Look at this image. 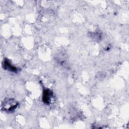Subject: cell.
<instances>
[{"mask_svg": "<svg viewBox=\"0 0 129 129\" xmlns=\"http://www.w3.org/2000/svg\"><path fill=\"white\" fill-rule=\"evenodd\" d=\"M52 96L51 92L49 90H45L44 91L43 95V100L47 104H48L50 101V98Z\"/></svg>", "mask_w": 129, "mask_h": 129, "instance_id": "obj_1", "label": "cell"}, {"mask_svg": "<svg viewBox=\"0 0 129 129\" xmlns=\"http://www.w3.org/2000/svg\"><path fill=\"white\" fill-rule=\"evenodd\" d=\"M5 67L6 69H8L9 70H10L11 71L13 72H17V68H16L15 67L12 66L9 62L8 61L6 60L5 61Z\"/></svg>", "mask_w": 129, "mask_h": 129, "instance_id": "obj_2", "label": "cell"}]
</instances>
